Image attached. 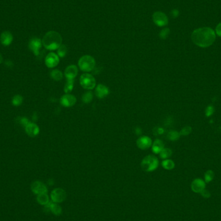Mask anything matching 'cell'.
I'll return each instance as SVG.
<instances>
[{
	"mask_svg": "<svg viewBox=\"0 0 221 221\" xmlns=\"http://www.w3.org/2000/svg\"><path fill=\"white\" fill-rule=\"evenodd\" d=\"M215 38L214 31L208 27L198 28L191 34L192 41L200 47H209L215 42Z\"/></svg>",
	"mask_w": 221,
	"mask_h": 221,
	"instance_id": "1",
	"label": "cell"
},
{
	"mask_svg": "<svg viewBox=\"0 0 221 221\" xmlns=\"http://www.w3.org/2000/svg\"><path fill=\"white\" fill-rule=\"evenodd\" d=\"M62 43V38L60 33L51 31L47 33L42 39V44L45 49L54 51L58 49Z\"/></svg>",
	"mask_w": 221,
	"mask_h": 221,
	"instance_id": "2",
	"label": "cell"
},
{
	"mask_svg": "<svg viewBox=\"0 0 221 221\" xmlns=\"http://www.w3.org/2000/svg\"><path fill=\"white\" fill-rule=\"evenodd\" d=\"M158 160L153 155H148L142 160L141 162L142 169L146 172L155 171L158 167Z\"/></svg>",
	"mask_w": 221,
	"mask_h": 221,
	"instance_id": "3",
	"label": "cell"
},
{
	"mask_svg": "<svg viewBox=\"0 0 221 221\" xmlns=\"http://www.w3.org/2000/svg\"><path fill=\"white\" fill-rule=\"evenodd\" d=\"M78 66L80 69L84 72H90L94 68L96 62L94 58L89 55L82 56L78 60Z\"/></svg>",
	"mask_w": 221,
	"mask_h": 221,
	"instance_id": "4",
	"label": "cell"
},
{
	"mask_svg": "<svg viewBox=\"0 0 221 221\" xmlns=\"http://www.w3.org/2000/svg\"><path fill=\"white\" fill-rule=\"evenodd\" d=\"M80 83L83 89L91 90L96 87V80L91 74L85 73L80 76Z\"/></svg>",
	"mask_w": 221,
	"mask_h": 221,
	"instance_id": "5",
	"label": "cell"
},
{
	"mask_svg": "<svg viewBox=\"0 0 221 221\" xmlns=\"http://www.w3.org/2000/svg\"><path fill=\"white\" fill-rule=\"evenodd\" d=\"M51 197L53 203H60L66 199L67 193L62 188H56L51 192Z\"/></svg>",
	"mask_w": 221,
	"mask_h": 221,
	"instance_id": "6",
	"label": "cell"
},
{
	"mask_svg": "<svg viewBox=\"0 0 221 221\" xmlns=\"http://www.w3.org/2000/svg\"><path fill=\"white\" fill-rule=\"evenodd\" d=\"M153 21L158 27H164L168 25V18L162 12H155L153 15Z\"/></svg>",
	"mask_w": 221,
	"mask_h": 221,
	"instance_id": "7",
	"label": "cell"
},
{
	"mask_svg": "<svg viewBox=\"0 0 221 221\" xmlns=\"http://www.w3.org/2000/svg\"><path fill=\"white\" fill-rule=\"evenodd\" d=\"M42 41L40 38H33L28 42V48L29 49L34 53V54L36 56H39L40 51L42 48Z\"/></svg>",
	"mask_w": 221,
	"mask_h": 221,
	"instance_id": "8",
	"label": "cell"
},
{
	"mask_svg": "<svg viewBox=\"0 0 221 221\" xmlns=\"http://www.w3.org/2000/svg\"><path fill=\"white\" fill-rule=\"evenodd\" d=\"M59 62V56L54 53H50L48 54L45 60V65L49 68H54V67L58 65Z\"/></svg>",
	"mask_w": 221,
	"mask_h": 221,
	"instance_id": "9",
	"label": "cell"
},
{
	"mask_svg": "<svg viewBox=\"0 0 221 221\" xmlns=\"http://www.w3.org/2000/svg\"><path fill=\"white\" fill-rule=\"evenodd\" d=\"M76 103V98L74 95L66 94L63 95L60 98V103L65 108H71Z\"/></svg>",
	"mask_w": 221,
	"mask_h": 221,
	"instance_id": "10",
	"label": "cell"
},
{
	"mask_svg": "<svg viewBox=\"0 0 221 221\" xmlns=\"http://www.w3.org/2000/svg\"><path fill=\"white\" fill-rule=\"evenodd\" d=\"M31 190L34 193L40 195L42 193H47V186L40 181H35L31 184Z\"/></svg>",
	"mask_w": 221,
	"mask_h": 221,
	"instance_id": "11",
	"label": "cell"
},
{
	"mask_svg": "<svg viewBox=\"0 0 221 221\" xmlns=\"http://www.w3.org/2000/svg\"><path fill=\"white\" fill-rule=\"evenodd\" d=\"M137 145L140 149H148L152 145V140L149 137L142 136L137 140Z\"/></svg>",
	"mask_w": 221,
	"mask_h": 221,
	"instance_id": "12",
	"label": "cell"
},
{
	"mask_svg": "<svg viewBox=\"0 0 221 221\" xmlns=\"http://www.w3.org/2000/svg\"><path fill=\"white\" fill-rule=\"evenodd\" d=\"M191 187L192 191L195 193H200L202 191L205 189L206 182L200 178H197L192 182Z\"/></svg>",
	"mask_w": 221,
	"mask_h": 221,
	"instance_id": "13",
	"label": "cell"
},
{
	"mask_svg": "<svg viewBox=\"0 0 221 221\" xmlns=\"http://www.w3.org/2000/svg\"><path fill=\"white\" fill-rule=\"evenodd\" d=\"M109 94V89L106 86L103 84H98L95 89V95L97 96V97L102 99L105 97H106Z\"/></svg>",
	"mask_w": 221,
	"mask_h": 221,
	"instance_id": "14",
	"label": "cell"
},
{
	"mask_svg": "<svg viewBox=\"0 0 221 221\" xmlns=\"http://www.w3.org/2000/svg\"><path fill=\"white\" fill-rule=\"evenodd\" d=\"M25 130L26 133L28 136L31 137H36L40 133V128L34 123L30 122L27 126L25 128Z\"/></svg>",
	"mask_w": 221,
	"mask_h": 221,
	"instance_id": "15",
	"label": "cell"
},
{
	"mask_svg": "<svg viewBox=\"0 0 221 221\" xmlns=\"http://www.w3.org/2000/svg\"><path fill=\"white\" fill-rule=\"evenodd\" d=\"M78 73V69L77 67L74 65H71L65 69L64 74L67 80H74V78L77 76Z\"/></svg>",
	"mask_w": 221,
	"mask_h": 221,
	"instance_id": "16",
	"label": "cell"
},
{
	"mask_svg": "<svg viewBox=\"0 0 221 221\" xmlns=\"http://www.w3.org/2000/svg\"><path fill=\"white\" fill-rule=\"evenodd\" d=\"M45 208L47 210H50L55 215H60L62 213V209L60 206L53 202L49 201V203L45 206Z\"/></svg>",
	"mask_w": 221,
	"mask_h": 221,
	"instance_id": "17",
	"label": "cell"
},
{
	"mask_svg": "<svg viewBox=\"0 0 221 221\" xmlns=\"http://www.w3.org/2000/svg\"><path fill=\"white\" fill-rule=\"evenodd\" d=\"M13 40V34L8 31L3 32L0 36V42L4 46L10 45Z\"/></svg>",
	"mask_w": 221,
	"mask_h": 221,
	"instance_id": "18",
	"label": "cell"
},
{
	"mask_svg": "<svg viewBox=\"0 0 221 221\" xmlns=\"http://www.w3.org/2000/svg\"><path fill=\"white\" fill-rule=\"evenodd\" d=\"M164 148V144L162 140L156 139L152 144V151L155 154H158Z\"/></svg>",
	"mask_w": 221,
	"mask_h": 221,
	"instance_id": "19",
	"label": "cell"
},
{
	"mask_svg": "<svg viewBox=\"0 0 221 221\" xmlns=\"http://www.w3.org/2000/svg\"><path fill=\"white\" fill-rule=\"evenodd\" d=\"M37 201L39 204L45 206L46 204H47L49 203V197L47 193H42V194L38 195Z\"/></svg>",
	"mask_w": 221,
	"mask_h": 221,
	"instance_id": "20",
	"label": "cell"
},
{
	"mask_svg": "<svg viewBox=\"0 0 221 221\" xmlns=\"http://www.w3.org/2000/svg\"><path fill=\"white\" fill-rule=\"evenodd\" d=\"M51 77L55 81H60L63 78V73L58 69H54L51 73Z\"/></svg>",
	"mask_w": 221,
	"mask_h": 221,
	"instance_id": "21",
	"label": "cell"
},
{
	"mask_svg": "<svg viewBox=\"0 0 221 221\" xmlns=\"http://www.w3.org/2000/svg\"><path fill=\"white\" fill-rule=\"evenodd\" d=\"M162 166L165 169L171 170L175 168V165L174 162L173 160L169 159H166L162 162Z\"/></svg>",
	"mask_w": 221,
	"mask_h": 221,
	"instance_id": "22",
	"label": "cell"
},
{
	"mask_svg": "<svg viewBox=\"0 0 221 221\" xmlns=\"http://www.w3.org/2000/svg\"><path fill=\"white\" fill-rule=\"evenodd\" d=\"M180 137V133L177 132V131H169L167 134L168 138L171 141H176L178 140Z\"/></svg>",
	"mask_w": 221,
	"mask_h": 221,
	"instance_id": "23",
	"label": "cell"
},
{
	"mask_svg": "<svg viewBox=\"0 0 221 221\" xmlns=\"http://www.w3.org/2000/svg\"><path fill=\"white\" fill-rule=\"evenodd\" d=\"M172 150L169 148H164L161 152L159 153L160 157L161 158L163 159H167L172 155Z\"/></svg>",
	"mask_w": 221,
	"mask_h": 221,
	"instance_id": "24",
	"label": "cell"
},
{
	"mask_svg": "<svg viewBox=\"0 0 221 221\" xmlns=\"http://www.w3.org/2000/svg\"><path fill=\"white\" fill-rule=\"evenodd\" d=\"M23 100V98L22 97V96L20 94H16L14 96L13 99H12V103L14 106H20V105L22 103Z\"/></svg>",
	"mask_w": 221,
	"mask_h": 221,
	"instance_id": "25",
	"label": "cell"
},
{
	"mask_svg": "<svg viewBox=\"0 0 221 221\" xmlns=\"http://www.w3.org/2000/svg\"><path fill=\"white\" fill-rule=\"evenodd\" d=\"M74 88V80H67V83L64 87V92L66 94H69Z\"/></svg>",
	"mask_w": 221,
	"mask_h": 221,
	"instance_id": "26",
	"label": "cell"
},
{
	"mask_svg": "<svg viewBox=\"0 0 221 221\" xmlns=\"http://www.w3.org/2000/svg\"><path fill=\"white\" fill-rule=\"evenodd\" d=\"M93 98V95L91 92H87L82 96V101L85 103H90Z\"/></svg>",
	"mask_w": 221,
	"mask_h": 221,
	"instance_id": "27",
	"label": "cell"
},
{
	"mask_svg": "<svg viewBox=\"0 0 221 221\" xmlns=\"http://www.w3.org/2000/svg\"><path fill=\"white\" fill-rule=\"evenodd\" d=\"M67 53V47L65 45H61L58 49V56L60 58H63Z\"/></svg>",
	"mask_w": 221,
	"mask_h": 221,
	"instance_id": "28",
	"label": "cell"
},
{
	"mask_svg": "<svg viewBox=\"0 0 221 221\" xmlns=\"http://www.w3.org/2000/svg\"><path fill=\"white\" fill-rule=\"evenodd\" d=\"M214 173L213 171L211 170H208L205 173L204 175V178H205V182L206 183H209L211 180H212L214 178Z\"/></svg>",
	"mask_w": 221,
	"mask_h": 221,
	"instance_id": "29",
	"label": "cell"
},
{
	"mask_svg": "<svg viewBox=\"0 0 221 221\" xmlns=\"http://www.w3.org/2000/svg\"><path fill=\"white\" fill-rule=\"evenodd\" d=\"M17 119H18V120H17L18 122L20 124H21L22 126L24 128H25L27 125L31 122L29 120H28V119L26 117H18Z\"/></svg>",
	"mask_w": 221,
	"mask_h": 221,
	"instance_id": "30",
	"label": "cell"
},
{
	"mask_svg": "<svg viewBox=\"0 0 221 221\" xmlns=\"http://www.w3.org/2000/svg\"><path fill=\"white\" fill-rule=\"evenodd\" d=\"M169 33H170V31H169V28H164V29H163V30H162L160 31V33L159 34V36H160V38H161V39L165 40L168 37V36L169 34Z\"/></svg>",
	"mask_w": 221,
	"mask_h": 221,
	"instance_id": "31",
	"label": "cell"
},
{
	"mask_svg": "<svg viewBox=\"0 0 221 221\" xmlns=\"http://www.w3.org/2000/svg\"><path fill=\"white\" fill-rule=\"evenodd\" d=\"M191 131H192V129L190 126H186L180 131V136L181 135L182 136H187L191 133Z\"/></svg>",
	"mask_w": 221,
	"mask_h": 221,
	"instance_id": "32",
	"label": "cell"
},
{
	"mask_svg": "<svg viewBox=\"0 0 221 221\" xmlns=\"http://www.w3.org/2000/svg\"><path fill=\"white\" fill-rule=\"evenodd\" d=\"M214 111H215V109H214L213 105H208L206 109V113H205L206 116L208 117L211 116V115L213 114Z\"/></svg>",
	"mask_w": 221,
	"mask_h": 221,
	"instance_id": "33",
	"label": "cell"
},
{
	"mask_svg": "<svg viewBox=\"0 0 221 221\" xmlns=\"http://www.w3.org/2000/svg\"><path fill=\"white\" fill-rule=\"evenodd\" d=\"M201 195L202 196H203V197L204 198H209L211 195V193H210V192L208 190H206V189H204L203 191L201 192Z\"/></svg>",
	"mask_w": 221,
	"mask_h": 221,
	"instance_id": "34",
	"label": "cell"
},
{
	"mask_svg": "<svg viewBox=\"0 0 221 221\" xmlns=\"http://www.w3.org/2000/svg\"><path fill=\"white\" fill-rule=\"evenodd\" d=\"M216 33L218 36L221 37V23H219L216 27Z\"/></svg>",
	"mask_w": 221,
	"mask_h": 221,
	"instance_id": "35",
	"label": "cell"
},
{
	"mask_svg": "<svg viewBox=\"0 0 221 221\" xmlns=\"http://www.w3.org/2000/svg\"><path fill=\"white\" fill-rule=\"evenodd\" d=\"M5 63V65L7 67H8V68H12V67L14 66L13 63L11 61H10V60H7Z\"/></svg>",
	"mask_w": 221,
	"mask_h": 221,
	"instance_id": "36",
	"label": "cell"
},
{
	"mask_svg": "<svg viewBox=\"0 0 221 221\" xmlns=\"http://www.w3.org/2000/svg\"><path fill=\"white\" fill-rule=\"evenodd\" d=\"M172 16H177V15L178 14V11L177 10H173L172 11Z\"/></svg>",
	"mask_w": 221,
	"mask_h": 221,
	"instance_id": "37",
	"label": "cell"
},
{
	"mask_svg": "<svg viewBox=\"0 0 221 221\" xmlns=\"http://www.w3.org/2000/svg\"><path fill=\"white\" fill-rule=\"evenodd\" d=\"M3 57H2V54H0V64H1L2 62H3Z\"/></svg>",
	"mask_w": 221,
	"mask_h": 221,
	"instance_id": "38",
	"label": "cell"
}]
</instances>
